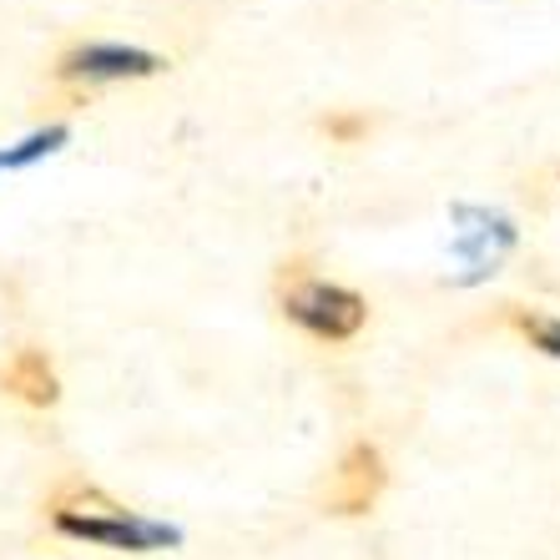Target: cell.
Masks as SVG:
<instances>
[{
  "label": "cell",
  "mask_w": 560,
  "mask_h": 560,
  "mask_svg": "<svg viewBox=\"0 0 560 560\" xmlns=\"http://www.w3.org/2000/svg\"><path fill=\"white\" fill-rule=\"evenodd\" d=\"M46 515H51V530L66 535V540H86V546H106V550H121V556H152V550L183 546L177 525L137 515V510L117 505V500L102 495L86 480H66L46 500Z\"/></svg>",
  "instance_id": "6da1fadb"
},
{
  "label": "cell",
  "mask_w": 560,
  "mask_h": 560,
  "mask_svg": "<svg viewBox=\"0 0 560 560\" xmlns=\"http://www.w3.org/2000/svg\"><path fill=\"white\" fill-rule=\"evenodd\" d=\"M278 308L293 328H303L318 343H349L369 324V299L359 288H343L334 278H318L308 262H283L278 273Z\"/></svg>",
  "instance_id": "7a4b0ae2"
},
{
  "label": "cell",
  "mask_w": 560,
  "mask_h": 560,
  "mask_svg": "<svg viewBox=\"0 0 560 560\" xmlns=\"http://www.w3.org/2000/svg\"><path fill=\"white\" fill-rule=\"evenodd\" d=\"M162 71H167V56L147 51V46H121V40H81L56 56V81L77 92H92L106 81H147Z\"/></svg>",
  "instance_id": "3957f363"
},
{
  "label": "cell",
  "mask_w": 560,
  "mask_h": 560,
  "mask_svg": "<svg viewBox=\"0 0 560 560\" xmlns=\"http://www.w3.org/2000/svg\"><path fill=\"white\" fill-rule=\"evenodd\" d=\"M384 485H389V465H384V450L369 440H353L343 450L339 469H334V480L324 490V510L328 515H339V521H359L369 510L378 505L384 495Z\"/></svg>",
  "instance_id": "277c9868"
},
{
  "label": "cell",
  "mask_w": 560,
  "mask_h": 560,
  "mask_svg": "<svg viewBox=\"0 0 560 560\" xmlns=\"http://www.w3.org/2000/svg\"><path fill=\"white\" fill-rule=\"evenodd\" d=\"M0 389L21 399L31 409H51L61 399V378H56V364L46 349H15L5 364H0Z\"/></svg>",
  "instance_id": "5b68a950"
},
{
  "label": "cell",
  "mask_w": 560,
  "mask_h": 560,
  "mask_svg": "<svg viewBox=\"0 0 560 560\" xmlns=\"http://www.w3.org/2000/svg\"><path fill=\"white\" fill-rule=\"evenodd\" d=\"M510 324L525 334V343L540 353H550V359H560V318L556 313H540V308H521V303H510Z\"/></svg>",
  "instance_id": "8992f818"
},
{
  "label": "cell",
  "mask_w": 560,
  "mask_h": 560,
  "mask_svg": "<svg viewBox=\"0 0 560 560\" xmlns=\"http://www.w3.org/2000/svg\"><path fill=\"white\" fill-rule=\"evenodd\" d=\"M71 131L56 121V127H46V131H36V137H26V142L15 147V152H0V167H26V162H36V156H46V152H56V147L66 142Z\"/></svg>",
  "instance_id": "52a82bcc"
},
{
  "label": "cell",
  "mask_w": 560,
  "mask_h": 560,
  "mask_svg": "<svg viewBox=\"0 0 560 560\" xmlns=\"http://www.w3.org/2000/svg\"><path fill=\"white\" fill-rule=\"evenodd\" d=\"M324 137L353 147L359 137H369V117H364V112H328V117H324Z\"/></svg>",
  "instance_id": "ba28073f"
}]
</instances>
